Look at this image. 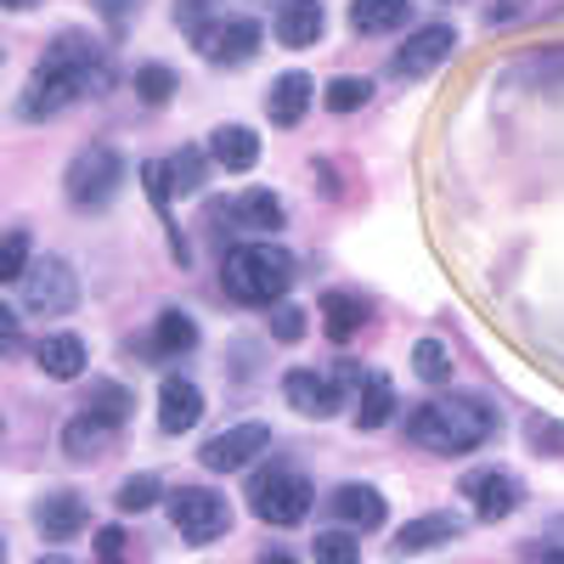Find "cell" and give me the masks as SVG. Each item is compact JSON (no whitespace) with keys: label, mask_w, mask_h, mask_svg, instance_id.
I'll use <instances>...</instances> for the list:
<instances>
[{"label":"cell","mask_w":564,"mask_h":564,"mask_svg":"<svg viewBox=\"0 0 564 564\" xmlns=\"http://www.w3.org/2000/svg\"><path fill=\"white\" fill-rule=\"evenodd\" d=\"M457 491L475 502V513L480 520H508L513 508H520V480H508V475H497V468H475V475H463L457 480Z\"/></svg>","instance_id":"obj_10"},{"label":"cell","mask_w":564,"mask_h":564,"mask_svg":"<svg viewBox=\"0 0 564 564\" xmlns=\"http://www.w3.org/2000/svg\"><path fill=\"white\" fill-rule=\"evenodd\" d=\"M282 395H289L294 412L305 417H334L339 401H345V384L334 379V372H316V367H294L289 379H282Z\"/></svg>","instance_id":"obj_9"},{"label":"cell","mask_w":564,"mask_h":564,"mask_svg":"<svg viewBox=\"0 0 564 564\" xmlns=\"http://www.w3.org/2000/svg\"><path fill=\"white\" fill-rule=\"evenodd\" d=\"M452 45H457L452 23H430V29H417V34H412V40L401 45V57H395V74H401V79H417V74L441 68V57H452Z\"/></svg>","instance_id":"obj_11"},{"label":"cell","mask_w":564,"mask_h":564,"mask_svg":"<svg viewBox=\"0 0 564 564\" xmlns=\"http://www.w3.org/2000/svg\"><path fill=\"white\" fill-rule=\"evenodd\" d=\"M553 536H558V542H564V520H558V525H553Z\"/></svg>","instance_id":"obj_42"},{"label":"cell","mask_w":564,"mask_h":564,"mask_svg":"<svg viewBox=\"0 0 564 564\" xmlns=\"http://www.w3.org/2000/svg\"><path fill=\"white\" fill-rule=\"evenodd\" d=\"M226 294L238 305H282V294L294 289V260L276 243H238L226 254Z\"/></svg>","instance_id":"obj_3"},{"label":"cell","mask_w":564,"mask_h":564,"mask_svg":"<svg viewBox=\"0 0 564 564\" xmlns=\"http://www.w3.org/2000/svg\"><path fill=\"white\" fill-rule=\"evenodd\" d=\"M231 215H238L243 226H254V231H276L282 226V204H276V193H238L231 198Z\"/></svg>","instance_id":"obj_25"},{"label":"cell","mask_w":564,"mask_h":564,"mask_svg":"<svg viewBox=\"0 0 564 564\" xmlns=\"http://www.w3.org/2000/svg\"><path fill=\"white\" fill-rule=\"evenodd\" d=\"M265 446H271V430H265V423H231V430H220L215 441H204L198 463L215 468V475H238V468H249Z\"/></svg>","instance_id":"obj_8"},{"label":"cell","mask_w":564,"mask_h":564,"mask_svg":"<svg viewBox=\"0 0 564 564\" xmlns=\"http://www.w3.org/2000/svg\"><path fill=\"white\" fill-rule=\"evenodd\" d=\"M311 553H316V564H361V547L350 531H322L311 542Z\"/></svg>","instance_id":"obj_32"},{"label":"cell","mask_w":564,"mask_h":564,"mask_svg":"<svg viewBox=\"0 0 564 564\" xmlns=\"http://www.w3.org/2000/svg\"><path fill=\"white\" fill-rule=\"evenodd\" d=\"M23 7H34V0H7V12H23Z\"/></svg>","instance_id":"obj_40"},{"label":"cell","mask_w":564,"mask_h":564,"mask_svg":"<svg viewBox=\"0 0 564 564\" xmlns=\"http://www.w3.org/2000/svg\"><path fill=\"white\" fill-rule=\"evenodd\" d=\"M108 435H113V430H108L102 417L79 412V417L68 423V430H63V452H68V457H97V452L108 446Z\"/></svg>","instance_id":"obj_24"},{"label":"cell","mask_w":564,"mask_h":564,"mask_svg":"<svg viewBox=\"0 0 564 564\" xmlns=\"http://www.w3.org/2000/svg\"><path fill=\"white\" fill-rule=\"evenodd\" d=\"M249 502L265 525H300L311 513V480L294 468H260L249 480Z\"/></svg>","instance_id":"obj_5"},{"label":"cell","mask_w":564,"mask_h":564,"mask_svg":"<svg viewBox=\"0 0 564 564\" xmlns=\"http://www.w3.org/2000/svg\"><path fill=\"white\" fill-rule=\"evenodd\" d=\"M276 40L289 45V52H305V45H316V40H322V7H316V0H282Z\"/></svg>","instance_id":"obj_15"},{"label":"cell","mask_w":564,"mask_h":564,"mask_svg":"<svg viewBox=\"0 0 564 564\" xmlns=\"http://www.w3.org/2000/svg\"><path fill=\"white\" fill-rule=\"evenodd\" d=\"M311 97H316V85H311V74H305V68H294V74H276V85H271V124L294 130V124L305 119Z\"/></svg>","instance_id":"obj_13"},{"label":"cell","mask_w":564,"mask_h":564,"mask_svg":"<svg viewBox=\"0 0 564 564\" xmlns=\"http://www.w3.org/2000/svg\"><path fill=\"white\" fill-rule=\"evenodd\" d=\"M159 502H164V480H159V475H130V480L119 486V508H124V513L159 508Z\"/></svg>","instance_id":"obj_30"},{"label":"cell","mask_w":564,"mask_h":564,"mask_svg":"<svg viewBox=\"0 0 564 564\" xmlns=\"http://www.w3.org/2000/svg\"><path fill=\"white\" fill-rule=\"evenodd\" d=\"M18 300H23V311L29 316H63V311H74L79 305V276H74V265L68 260H34L18 282Z\"/></svg>","instance_id":"obj_4"},{"label":"cell","mask_w":564,"mask_h":564,"mask_svg":"<svg viewBox=\"0 0 564 564\" xmlns=\"http://www.w3.org/2000/svg\"><path fill=\"white\" fill-rule=\"evenodd\" d=\"M141 181H148V198L159 209L175 204V181H170V159H153V164H141Z\"/></svg>","instance_id":"obj_36"},{"label":"cell","mask_w":564,"mask_h":564,"mask_svg":"<svg viewBox=\"0 0 564 564\" xmlns=\"http://www.w3.org/2000/svg\"><path fill=\"white\" fill-rule=\"evenodd\" d=\"M198 345V327H193V316L186 311H164L159 322H153V350H193Z\"/></svg>","instance_id":"obj_26"},{"label":"cell","mask_w":564,"mask_h":564,"mask_svg":"<svg viewBox=\"0 0 564 564\" xmlns=\"http://www.w3.org/2000/svg\"><path fill=\"white\" fill-rule=\"evenodd\" d=\"M170 520L193 547H204V542H220L231 531V502L220 491L186 486V491H170Z\"/></svg>","instance_id":"obj_7"},{"label":"cell","mask_w":564,"mask_h":564,"mask_svg":"<svg viewBox=\"0 0 564 564\" xmlns=\"http://www.w3.org/2000/svg\"><path fill=\"white\" fill-rule=\"evenodd\" d=\"M29 265H34V260H29V231L12 226V231H7V243H0V282L12 289V282H18Z\"/></svg>","instance_id":"obj_31"},{"label":"cell","mask_w":564,"mask_h":564,"mask_svg":"<svg viewBox=\"0 0 564 564\" xmlns=\"http://www.w3.org/2000/svg\"><path fill=\"white\" fill-rule=\"evenodd\" d=\"M406 430L423 452H441V457H463V452H475L480 441H491L497 430V417L486 401H468V395H441L430 406H417L406 417Z\"/></svg>","instance_id":"obj_2"},{"label":"cell","mask_w":564,"mask_h":564,"mask_svg":"<svg viewBox=\"0 0 564 564\" xmlns=\"http://www.w3.org/2000/svg\"><path fill=\"white\" fill-rule=\"evenodd\" d=\"M34 525H40L45 542H63V536H74L85 525V502L74 491H52V497L34 508Z\"/></svg>","instance_id":"obj_16"},{"label":"cell","mask_w":564,"mask_h":564,"mask_svg":"<svg viewBox=\"0 0 564 564\" xmlns=\"http://www.w3.org/2000/svg\"><path fill=\"white\" fill-rule=\"evenodd\" d=\"M390 417H395V379H390V372H367V379H361L356 423H361V430H384Z\"/></svg>","instance_id":"obj_22"},{"label":"cell","mask_w":564,"mask_h":564,"mask_svg":"<svg viewBox=\"0 0 564 564\" xmlns=\"http://www.w3.org/2000/svg\"><path fill=\"white\" fill-rule=\"evenodd\" d=\"M170 181H175V198L198 193V186H204V159L198 153H175L170 159Z\"/></svg>","instance_id":"obj_35"},{"label":"cell","mask_w":564,"mask_h":564,"mask_svg":"<svg viewBox=\"0 0 564 564\" xmlns=\"http://www.w3.org/2000/svg\"><path fill=\"white\" fill-rule=\"evenodd\" d=\"M34 564H68V558H63V553H52V558H34Z\"/></svg>","instance_id":"obj_41"},{"label":"cell","mask_w":564,"mask_h":564,"mask_svg":"<svg viewBox=\"0 0 564 564\" xmlns=\"http://www.w3.org/2000/svg\"><path fill=\"white\" fill-rule=\"evenodd\" d=\"M135 97H141V102H170V97H175V74L159 68V63L135 68Z\"/></svg>","instance_id":"obj_33"},{"label":"cell","mask_w":564,"mask_h":564,"mask_svg":"<svg viewBox=\"0 0 564 564\" xmlns=\"http://www.w3.org/2000/svg\"><path fill=\"white\" fill-rule=\"evenodd\" d=\"M119 175H124V164H119L113 148H85V153L68 164V204L85 209V215L108 209L113 193H119Z\"/></svg>","instance_id":"obj_6"},{"label":"cell","mask_w":564,"mask_h":564,"mask_svg":"<svg viewBox=\"0 0 564 564\" xmlns=\"http://www.w3.org/2000/svg\"><path fill=\"white\" fill-rule=\"evenodd\" d=\"M457 531H463V525L452 520V513H423V520H412V525L395 531V547H390V553H430V547L452 542Z\"/></svg>","instance_id":"obj_21"},{"label":"cell","mask_w":564,"mask_h":564,"mask_svg":"<svg viewBox=\"0 0 564 564\" xmlns=\"http://www.w3.org/2000/svg\"><path fill=\"white\" fill-rule=\"evenodd\" d=\"M367 102H372V79H361V74H339L334 85H327V108L334 113H356Z\"/></svg>","instance_id":"obj_29"},{"label":"cell","mask_w":564,"mask_h":564,"mask_svg":"<svg viewBox=\"0 0 564 564\" xmlns=\"http://www.w3.org/2000/svg\"><path fill=\"white\" fill-rule=\"evenodd\" d=\"M119 553H124V531H119V525H102V531H97V558H102V564H119Z\"/></svg>","instance_id":"obj_37"},{"label":"cell","mask_w":564,"mask_h":564,"mask_svg":"<svg viewBox=\"0 0 564 564\" xmlns=\"http://www.w3.org/2000/svg\"><path fill=\"white\" fill-rule=\"evenodd\" d=\"M334 513L350 525V531H379L384 525V497L372 486H339L334 491Z\"/></svg>","instance_id":"obj_17"},{"label":"cell","mask_w":564,"mask_h":564,"mask_svg":"<svg viewBox=\"0 0 564 564\" xmlns=\"http://www.w3.org/2000/svg\"><path fill=\"white\" fill-rule=\"evenodd\" d=\"M271 339L276 345H300L305 339V305H276L271 311Z\"/></svg>","instance_id":"obj_34"},{"label":"cell","mask_w":564,"mask_h":564,"mask_svg":"<svg viewBox=\"0 0 564 564\" xmlns=\"http://www.w3.org/2000/svg\"><path fill=\"white\" fill-rule=\"evenodd\" d=\"M102 85H108L102 45L90 34H79V29H68V34H57L52 45H45V63L34 68V79L23 90V119H52L79 97H97Z\"/></svg>","instance_id":"obj_1"},{"label":"cell","mask_w":564,"mask_h":564,"mask_svg":"<svg viewBox=\"0 0 564 564\" xmlns=\"http://www.w3.org/2000/svg\"><path fill=\"white\" fill-rule=\"evenodd\" d=\"M322 327H327V339L334 345H350L361 327H367V300H356V294H322Z\"/></svg>","instance_id":"obj_18"},{"label":"cell","mask_w":564,"mask_h":564,"mask_svg":"<svg viewBox=\"0 0 564 564\" xmlns=\"http://www.w3.org/2000/svg\"><path fill=\"white\" fill-rule=\"evenodd\" d=\"M198 417H204V395H198V384L164 379V390H159V423H164V435H186Z\"/></svg>","instance_id":"obj_12"},{"label":"cell","mask_w":564,"mask_h":564,"mask_svg":"<svg viewBox=\"0 0 564 564\" xmlns=\"http://www.w3.org/2000/svg\"><path fill=\"white\" fill-rule=\"evenodd\" d=\"M412 372H417L423 384H446V379H452L446 345H441V339H417V345H412Z\"/></svg>","instance_id":"obj_28"},{"label":"cell","mask_w":564,"mask_h":564,"mask_svg":"<svg viewBox=\"0 0 564 564\" xmlns=\"http://www.w3.org/2000/svg\"><path fill=\"white\" fill-rule=\"evenodd\" d=\"M85 412H90V417H102L108 430H119V423L130 417V390H124V384H90Z\"/></svg>","instance_id":"obj_27"},{"label":"cell","mask_w":564,"mask_h":564,"mask_svg":"<svg viewBox=\"0 0 564 564\" xmlns=\"http://www.w3.org/2000/svg\"><path fill=\"white\" fill-rule=\"evenodd\" d=\"M34 361H40V372H52V379H79L85 372V345H79V334H45L34 345Z\"/></svg>","instance_id":"obj_20"},{"label":"cell","mask_w":564,"mask_h":564,"mask_svg":"<svg viewBox=\"0 0 564 564\" xmlns=\"http://www.w3.org/2000/svg\"><path fill=\"white\" fill-rule=\"evenodd\" d=\"M406 0H350V29L356 34H390L406 23Z\"/></svg>","instance_id":"obj_23"},{"label":"cell","mask_w":564,"mask_h":564,"mask_svg":"<svg viewBox=\"0 0 564 564\" xmlns=\"http://www.w3.org/2000/svg\"><path fill=\"white\" fill-rule=\"evenodd\" d=\"M209 153H215V164H220V170L243 175V170H254V164H260V135H254V130H243V124H220V130L209 135Z\"/></svg>","instance_id":"obj_14"},{"label":"cell","mask_w":564,"mask_h":564,"mask_svg":"<svg viewBox=\"0 0 564 564\" xmlns=\"http://www.w3.org/2000/svg\"><path fill=\"white\" fill-rule=\"evenodd\" d=\"M260 564H300V558H294V553H265Z\"/></svg>","instance_id":"obj_38"},{"label":"cell","mask_w":564,"mask_h":564,"mask_svg":"<svg viewBox=\"0 0 564 564\" xmlns=\"http://www.w3.org/2000/svg\"><path fill=\"white\" fill-rule=\"evenodd\" d=\"M209 57L226 63V68H238V63L260 57V23H254V18H231V23H220V34H215V45H209Z\"/></svg>","instance_id":"obj_19"},{"label":"cell","mask_w":564,"mask_h":564,"mask_svg":"<svg viewBox=\"0 0 564 564\" xmlns=\"http://www.w3.org/2000/svg\"><path fill=\"white\" fill-rule=\"evenodd\" d=\"M542 564H564V547H553V553H542Z\"/></svg>","instance_id":"obj_39"}]
</instances>
